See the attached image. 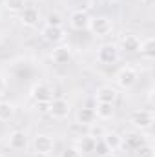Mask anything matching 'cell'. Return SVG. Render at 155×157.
<instances>
[{
    "mask_svg": "<svg viewBox=\"0 0 155 157\" xmlns=\"http://www.w3.org/2000/svg\"><path fill=\"white\" fill-rule=\"evenodd\" d=\"M60 157H82V152L78 150L75 144H70V146H66V148L62 150Z\"/></svg>",
    "mask_w": 155,
    "mask_h": 157,
    "instance_id": "24",
    "label": "cell"
},
{
    "mask_svg": "<svg viewBox=\"0 0 155 157\" xmlns=\"http://www.w3.org/2000/svg\"><path fill=\"white\" fill-rule=\"evenodd\" d=\"M20 17H18V20H20V24L24 26V28H37L40 24V20H42V17H40V11L37 7H31V6H26L20 13H18Z\"/></svg>",
    "mask_w": 155,
    "mask_h": 157,
    "instance_id": "11",
    "label": "cell"
},
{
    "mask_svg": "<svg viewBox=\"0 0 155 157\" xmlns=\"http://www.w3.org/2000/svg\"><path fill=\"white\" fill-rule=\"evenodd\" d=\"M89 128H91V133H89V135H91V137H95V139H100V137L104 135V132H106L102 126H97V124H91Z\"/></svg>",
    "mask_w": 155,
    "mask_h": 157,
    "instance_id": "25",
    "label": "cell"
},
{
    "mask_svg": "<svg viewBox=\"0 0 155 157\" xmlns=\"http://www.w3.org/2000/svg\"><path fill=\"white\" fill-rule=\"evenodd\" d=\"M7 146L13 150V152H22L29 146V137L26 132L22 130H13L9 135H7Z\"/></svg>",
    "mask_w": 155,
    "mask_h": 157,
    "instance_id": "10",
    "label": "cell"
},
{
    "mask_svg": "<svg viewBox=\"0 0 155 157\" xmlns=\"http://www.w3.org/2000/svg\"><path fill=\"white\" fill-rule=\"evenodd\" d=\"M89 15H88V11H84V9H75L71 15H70V18H68V22H70V28L71 29H75V31H86L88 29V26H89Z\"/></svg>",
    "mask_w": 155,
    "mask_h": 157,
    "instance_id": "12",
    "label": "cell"
},
{
    "mask_svg": "<svg viewBox=\"0 0 155 157\" xmlns=\"http://www.w3.org/2000/svg\"><path fill=\"white\" fill-rule=\"evenodd\" d=\"M144 144H146V137H144L142 132H139V130H133V132H128V133L122 135V146H126V148L131 150V152L139 150V148L144 146Z\"/></svg>",
    "mask_w": 155,
    "mask_h": 157,
    "instance_id": "13",
    "label": "cell"
},
{
    "mask_svg": "<svg viewBox=\"0 0 155 157\" xmlns=\"http://www.w3.org/2000/svg\"><path fill=\"white\" fill-rule=\"evenodd\" d=\"M6 88H7V82H6V78L0 75V97L6 93Z\"/></svg>",
    "mask_w": 155,
    "mask_h": 157,
    "instance_id": "28",
    "label": "cell"
},
{
    "mask_svg": "<svg viewBox=\"0 0 155 157\" xmlns=\"http://www.w3.org/2000/svg\"><path fill=\"white\" fill-rule=\"evenodd\" d=\"M135 157H155V150L152 144H144V146H141L139 150H135Z\"/></svg>",
    "mask_w": 155,
    "mask_h": 157,
    "instance_id": "23",
    "label": "cell"
},
{
    "mask_svg": "<svg viewBox=\"0 0 155 157\" xmlns=\"http://www.w3.org/2000/svg\"><path fill=\"white\" fill-rule=\"evenodd\" d=\"M137 78H139V73L133 66H122L115 75V84L122 90H130L135 86Z\"/></svg>",
    "mask_w": 155,
    "mask_h": 157,
    "instance_id": "4",
    "label": "cell"
},
{
    "mask_svg": "<svg viewBox=\"0 0 155 157\" xmlns=\"http://www.w3.org/2000/svg\"><path fill=\"white\" fill-rule=\"evenodd\" d=\"M2 4L9 13H20L26 7V0H2Z\"/></svg>",
    "mask_w": 155,
    "mask_h": 157,
    "instance_id": "22",
    "label": "cell"
},
{
    "mask_svg": "<svg viewBox=\"0 0 155 157\" xmlns=\"http://www.w3.org/2000/svg\"><path fill=\"white\" fill-rule=\"evenodd\" d=\"M100 143L106 146V150L108 152H117V150H120L122 148V135L115 132V130H106L104 132V135L100 137Z\"/></svg>",
    "mask_w": 155,
    "mask_h": 157,
    "instance_id": "14",
    "label": "cell"
},
{
    "mask_svg": "<svg viewBox=\"0 0 155 157\" xmlns=\"http://www.w3.org/2000/svg\"><path fill=\"white\" fill-rule=\"evenodd\" d=\"M77 124L80 126H91V124H95L97 122V115H95V110L93 108H80L77 112Z\"/></svg>",
    "mask_w": 155,
    "mask_h": 157,
    "instance_id": "17",
    "label": "cell"
},
{
    "mask_svg": "<svg viewBox=\"0 0 155 157\" xmlns=\"http://www.w3.org/2000/svg\"><path fill=\"white\" fill-rule=\"evenodd\" d=\"M95 115L99 121H110L113 117V112H115V104H108V102H97L95 104Z\"/></svg>",
    "mask_w": 155,
    "mask_h": 157,
    "instance_id": "18",
    "label": "cell"
},
{
    "mask_svg": "<svg viewBox=\"0 0 155 157\" xmlns=\"http://www.w3.org/2000/svg\"><path fill=\"white\" fill-rule=\"evenodd\" d=\"M71 112V104L62 99V97H53L49 101V112L47 115H51L53 119H66Z\"/></svg>",
    "mask_w": 155,
    "mask_h": 157,
    "instance_id": "8",
    "label": "cell"
},
{
    "mask_svg": "<svg viewBox=\"0 0 155 157\" xmlns=\"http://www.w3.org/2000/svg\"><path fill=\"white\" fill-rule=\"evenodd\" d=\"M46 24H49V26H62V20H60V17L55 13H51V15H47V22Z\"/></svg>",
    "mask_w": 155,
    "mask_h": 157,
    "instance_id": "27",
    "label": "cell"
},
{
    "mask_svg": "<svg viewBox=\"0 0 155 157\" xmlns=\"http://www.w3.org/2000/svg\"><path fill=\"white\" fill-rule=\"evenodd\" d=\"M97 141H99V139H95V137H91V135H84V137L78 141V144H75V146H77L82 154H86V152H95Z\"/></svg>",
    "mask_w": 155,
    "mask_h": 157,
    "instance_id": "21",
    "label": "cell"
},
{
    "mask_svg": "<svg viewBox=\"0 0 155 157\" xmlns=\"http://www.w3.org/2000/svg\"><path fill=\"white\" fill-rule=\"evenodd\" d=\"M117 97H119L117 90L113 88V86H108V84H104V86L97 88V91H95V101H97V102H108V104H115Z\"/></svg>",
    "mask_w": 155,
    "mask_h": 157,
    "instance_id": "15",
    "label": "cell"
},
{
    "mask_svg": "<svg viewBox=\"0 0 155 157\" xmlns=\"http://www.w3.org/2000/svg\"><path fill=\"white\" fill-rule=\"evenodd\" d=\"M71 59H73V48L68 46V44H59L51 51V60L57 66H66V64L71 62Z\"/></svg>",
    "mask_w": 155,
    "mask_h": 157,
    "instance_id": "9",
    "label": "cell"
},
{
    "mask_svg": "<svg viewBox=\"0 0 155 157\" xmlns=\"http://www.w3.org/2000/svg\"><path fill=\"white\" fill-rule=\"evenodd\" d=\"M137 53H141V57L142 59H146V60H152L155 57V39L153 37H146V39H142L139 42V51Z\"/></svg>",
    "mask_w": 155,
    "mask_h": 157,
    "instance_id": "16",
    "label": "cell"
},
{
    "mask_svg": "<svg viewBox=\"0 0 155 157\" xmlns=\"http://www.w3.org/2000/svg\"><path fill=\"white\" fill-rule=\"evenodd\" d=\"M35 110L39 113H47L49 112V101H39V102H35Z\"/></svg>",
    "mask_w": 155,
    "mask_h": 157,
    "instance_id": "26",
    "label": "cell"
},
{
    "mask_svg": "<svg viewBox=\"0 0 155 157\" xmlns=\"http://www.w3.org/2000/svg\"><path fill=\"white\" fill-rule=\"evenodd\" d=\"M0 157H4V155H0Z\"/></svg>",
    "mask_w": 155,
    "mask_h": 157,
    "instance_id": "31",
    "label": "cell"
},
{
    "mask_svg": "<svg viewBox=\"0 0 155 157\" xmlns=\"http://www.w3.org/2000/svg\"><path fill=\"white\" fill-rule=\"evenodd\" d=\"M15 115V104L11 101H0V122H7Z\"/></svg>",
    "mask_w": 155,
    "mask_h": 157,
    "instance_id": "20",
    "label": "cell"
},
{
    "mask_svg": "<svg viewBox=\"0 0 155 157\" xmlns=\"http://www.w3.org/2000/svg\"><path fill=\"white\" fill-rule=\"evenodd\" d=\"M29 97L33 99V102L39 101H51L55 97V88L47 82H35L29 90Z\"/></svg>",
    "mask_w": 155,
    "mask_h": 157,
    "instance_id": "6",
    "label": "cell"
},
{
    "mask_svg": "<svg viewBox=\"0 0 155 157\" xmlns=\"http://www.w3.org/2000/svg\"><path fill=\"white\" fill-rule=\"evenodd\" d=\"M120 59V48L113 44V42H108V44H102L99 49H97V62L104 64V66H112L119 62Z\"/></svg>",
    "mask_w": 155,
    "mask_h": 157,
    "instance_id": "1",
    "label": "cell"
},
{
    "mask_svg": "<svg viewBox=\"0 0 155 157\" xmlns=\"http://www.w3.org/2000/svg\"><path fill=\"white\" fill-rule=\"evenodd\" d=\"M99 157H115L112 152H108V154H104V155H99Z\"/></svg>",
    "mask_w": 155,
    "mask_h": 157,
    "instance_id": "29",
    "label": "cell"
},
{
    "mask_svg": "<svg viewBox=\"0 0 155 157\" xmlns=\"http://www.w3.org/2000/svg\"><path fill=\"white\" fill-rule=\"evenodd\" d=\"M88 29L91 31L93 37L102 39V37H108V35L113 31V22H112V18H108V17H91Z\"/></svg>",
    "mask_w": 155,
    "mask_h": 157,
    "instance_id": "2",
    "label": "cell"
},
{
    "mask_svg": "<svg viewBox=\"0 0 155 157\" xmlns=\"http://www.w3.org/2000/svg\"><path fill=\"white\" fill-rule=\"evenodd\" d=\"M153 112L152 110H135L131 115H130V122L133 126V130H139V132H144V130H150L153 126Z\"/></svg>",
    "mask_w": 155,
    "mask_h": 157,
    "instance_id": "3",
    "label": "cell"
},
{
    "mask_svg": "<svg viewBox=\"0 0 155 157\" xmlns=\"http://www.w3.org/2000/svg\"><path fill=\"white\" fill-rule=\"evenodd\" d=\"M33 150L37 155H49L55 150V139L49 133H39L33 139Z\"/></svg>",
    "mask_w": 155,
    "mask_h": 157,
    "instance_id": "5",
    "label": "cell"
},
{
    "mask_svg": "<svg viewBox=\"0 0 155 157\" xmlns=\"http://www.w3.org/2000/svg\"><path fill=\"white\" fill-rule=\"evenodd\" d=\"M139 42H141V39H139L137 35L126 33V35L120 39V48L126 49L128 53H137V51H139Z\"/></svg>",
    "mask_w": 155,
    "mask_h": 157,
    "instance_id": "19",
    "label": "cell"
},
{
    "mask_svg": "<svg viewBox=\"0 0 155 157\" xmlns=\"http://www.w3.org/2000/svg\"><path fill=\"white\" fill-rule=\"evenodd\" d=\"M40 37L47 44H60L66 39V29H64V26H49V24H46L40 29Z\"/></svg>",
    "mask_w": 155,
    "mask_h": 157,
    "instance_id": "7",
    "label": "cell"
},
{
    "mask_svg": "<svg viewBox=\"0 0 155 157\" xmlns=\"http://www.w3.org/2000/svg\"><path fill=\"white\" fill-rule=\"evenodd\" d=\"M0 18H2V11H0Z\"/></svg>",
    "mask_w": 155,
    "mask_h": 157,
    "instance_id": "30",
    "label": "cell"
}]
</instances>
